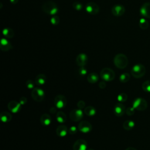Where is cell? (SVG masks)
<instances>
[{
    "label": "cell",
    "mask_w": 150,
    "mask_h": 150,
    "mask_svg": "<svg viewBox=\"0 0 150 150\" xmlns=\"http://www.w3.org/2000/svg\"><path fill=\"white\" fill-rule=\"evenodd\" d=\"M122 127L125 130H131L135 127V122L132 120H126L124 122Z\"/></svg>",
    "instance_id": "26"
},
{
    "label": "cell",
    "mask_w": 150,
    "mask_h": 150,
    "mask_svg": "<svg viewBox=\"0 0 150 150\" xmlns=\"http://www.w3.org/2000/svg\"><path fill=\"white\" fill-rule=\"evenodd\" d=\"M56 110H57V108H55L54 107H52V108H50V112L51 114H54L56 112Z\"/></svg>",
    "instance_id": "40"
},
{
    "label": "cell",
    "mask_w": 150,
    "mask_h": 150,
    "mask_svg": "<svg viewBox=\"0 0 150 150\" xmlns=\"http://www.w3.org/2000/svg\"><path fill=\"white\" fill-rule=\"evenodd\" d=\"M56 132L57 136L60 137H64L67 135L68 132V129L66 125H60L57 127Z\"/></svg>",
    "instance_id": "18"
},
{
    "label": "cell",
    "mask_w": 150,
    "mask_h": 150,
    "mask_svg": "<svg viewBox=\"0 0 150 150\" xmlns=\"http://www.w3.org/2000/svg\"><path fill=\"white\" fill-rule=\"evenodd\" d=\"M98 86L101 89H104L106 87V83L105 82V81H100L98 84Z\"/></svg>",
    "instance_id": "39"
},
{
    "label": "cell",
    "mask_w": 150,
    "mask_h": 150,
    "mask_svg": "<svg viewBox=\"0 0 150 150\" xmlns=\"http://www.w3.org/2000/svg\"><path fill=\"white\" fill-rule=\"evenodd\" d=\"M125 106L121 103H117L115 104L114 108V112L116 116L121 117L125 112Z\"/></svg>",
    "instance_id": "16"
},
{
    "label": "cell",
    "mask_w": 150,
    "mask_h": 150,
    "mask_svg": "<svg viewBox=\"0 0 150 150\" xmlns=\"http://www.w3.org/2000/svg\"><path fill=\"white\" fill-rule=\"evenodd\" d=\"M125 150H137V149L134 147H128Z\"/></svg>",
    "instance_id": "42"
},
{
    "label": "cell",
    "mask_w": 150,
    "mask_h": 150,
    "mask_svg": "<svg viewBox=\"0 0 150 150\" xmlns=\"http://www.w3.org/2000/svg\"><path fill=\"white\" fill-rule=\"evenodd\" d=\"M142 88L144 91L150 93V80L145 81L142 84Z\"/></svg>",
    "instance_id": "29"
},
{
    "label": "cell",
    "mask_w": 150,
    "mask_h": 150,
    "mask_svg": "<svg viewBox=\"0 0 150 150\" xmlns=\"http://www.w3.org/2000/svg\"><path fill=\"white\" fill-rule=\"evenodd\" d=\"M111 12L114 16H121L125 13V8L121 4L114 5L111 8Z\"/></svg>",
    "instance_id": "11"
},
{
    "label": "cell",
    "mask_w": 150,
    "mask_h": 150,
    "mask_svg": "<svg viewBox=\"0 0 150 150\" xmlns=\"http://www.w3.org/2000/svg\"><path fill=\"white\" fill-rule=\"evenodd\" d=\"M132 107L137 110L144 111L148 107V103L144 98H137L132 103Z\"/></svg>",
    "instance_id": "6"
},
{
    "label": "cell",
    "mask_w": 150,
    "mask_h": 150,
    "mask_svg": "<svg viewBox=\"0 0 150 150\" xmlns=\"http://www.w3.org/2000/svg\"><path fill=\"white\" fill-rule=\"evenodd\" d=\"M88 62V57L85 53H80L76 59V62L79 67L84 66Z\"/></svg>",
    "instance_id": "14"
},
{
    "label": "cell",
    "mask_w": 150,
    "mask_h": 150,
    "mask_svg": "<svg viewBox=\"0 0 150 150\" xmlns=\"http://www.w3.org/2000/svg\"><path fill=\"white\" fill-rule=\"evenodd\" d=\"M2 34L5 38L11 39L14 36V31L10 28H5L2 30Z\"/></svg>",
    "instance_id": "22"
},
{
    "label": "cell",
    "mask_w": 150,
    "mask_h": 150,
    "mask_svg": "<svg viewBox=\"0 0 150 150\" xmlns=\"http://www.w3.org/2000/svg\"><path fill=\"white\" fill-rule=\"evenodd\" d=\"M47 77L44 74H39L35 77V83L38 86H42L46 83Z\"/></svg>",
    "instance_id": "20"
},
{
    "label": "cell",
    "mask_w": 150,
    "mask_h": 150,
    "mask_svg": "<svg viewBox=\"0 0 150 150\" xmlns=\"http://www.w3.org/2000/svg\"><path fill=\"white\" fill-rule=\"evenodd\" d=\"M40 123L45 126L49 125L52 122V118L49 114H44L42 115L40 118Z\"/></svg>",
    "instance_id": "19"
},
{
    "label": "cell",
    "mask_w": 150,
    "mask_h": 150,
    "mask_svg": "<svg viewBox=\"0 0 150 150\" xmlns=\"http://www.w3.org/2000/svg\"><path fill=\"white\" fill-rule=\"evenodd\" d=\"M0 48L2 51H8L12 49V45L6 38H2L1 40Z\"/></svg>",
    "instance_id": "17"
},
{
    "label": "cell",
    "mask_w": 150,
    "mask_h": 150,
    "mask_svg": "<svg viewBox=\"0 0 150 150\" xmlns=\"http://www.w3.org/2000/svg\"><path fill=\"white\" fill-rule=\"evenodd\" d=\"M77 105L78 108H80V109L82 110V109H83L86 107V103L84 101L80 100V101H78Z\"/></svg>",
    "instance_id": "37"
},
{
    "label": "cell",
    "mask_w": 150,
    "mask_h": 150,
    "mask_svg": "<svg viewBox=\"0 0 150 150\" xmlns=\"http://www.w3.org/2000/svg\"><path fill=\"white\" fill-rule=\"evenodd\" d=\"M100 77L105 81H110L114 79L115 73L111 69L105 67L101 70Z\"/></svg>",
    "instance_id": "4"
},
{
    "label": "cell",
    "mask_w": 150,
    "mask_h": 150,
    "mask_svg": "<svg viewBox=\"0 0 150 150\" xmlns=\"http://www.w3.org/2000/svg\"><path fill=\"white\" fill-rule=\"evenodd\" d=\"M78 129L84 134L90 132L92 129V125L90 122L87 121H82L78 125Z\"/></svg>",
    "instance_id": "10"
},
{
    "label": "cell",
    "mask_w": 150,
    "mask_h": 150,
    "mask_svg": "<svg viewBox=\"0 0 150 150\" xmlns=\"http://www.w3.org/2000/svg\"><path fill=\"white\" fill-rule=\"evenodd\" d=\"M56 118L58 122L64 123L66 121V115L63 111H59L56 113Z\"/></svg>",
    "instance_id": "24"
},
{
    "label": "cell",
    "mask_w": 150,
    "mask_h": 150,
    "mask_svg": "<svg viewBox=\"0 0 150 150\" xmlns=\"http://www.w3.org/2000/svg\"><path fill=\"white\" fill-rule=\"evenodd\" d=\"M26 86L29 89H33L35 88V83L31 80H28L26 82Z\"/></svg>",
    "instance_id": "34"
},
{
    "label": "cell",
    "mask_w": 150,
    "mask_h": 150,
    "mask_svg": "<svg viewBox=\"0 0 150 150\" xmlns=\"http://www.w3.org/2000/svg\"><path fill=\"white\" fill-rule=\"evenodd\" d=\"M86 12L90 15H96L99 12L100 8L98 5L95 2H88L85 6Z\"/></svg>",
    "instance_id": "9"
},
{
    "label": "cell",
    "mask_w": 150,
    "mask_h": 150,
    "mask_svg": "<svg viewBox=\"0 0 150 150\" xmlns=\"http://www.w3.org/2000/svg\"><path fill=\"white\" fill-rule=\"evenodd\" d=\"M135 109L133 107H129L127 108L125 112L128 115L131 116V115H134V114L135 113Z\"/></svg>",
    "instance_id": "33"
},
{
    "label": "cell",
    "mask_w": 150,
    "mask_h": 150,
    "mask_svg": "<svg viewBox=\"0 0 150 150\" xmlns=\"http://www.w3.org/2000/svg\"><path fill=\"white\" fill-rule=\"evenodd\" d=\"M87 81L90 83H96L98 80V76L96 73H90L87 77Z\"/></svg>",
    "instance_id": "25"
},
{
    "label": "cell",
    "mask_w": 150,
    "mask_h": 150,
    "mask_svg": "<svg viewBox=\"0 0 150 150\" xmlns=\"http://www.w3.org/2000/svg\"><path fill=\"white\" fill-rule=\"evenodd\" d=\"M21 106L22 105L19 103V102L15 100L11 101L8 104V110H9V111L13 113L18 112L21 108Z\"/></svg>",
    "instance_id": "13"
},
{
    "label": "cell",
    "mask_w": 150,
    "mask_h": 150,
    "mask_svg": "<svg viewBox=\"0 0 150 150\" xmlns=\"http://www.w3.org/2000/svg\"><path fill=\"white\" fill-rule=\"evenodd\" d=\"M128 98V96L127 94L124 93H120V94L118 95L117 99L119 102H125V101H127Z\"/></svg>",
    "instance_id": "30"
},
{
    "label": "cell",
    "mask_w": 150,
    "mask_h": 150,
    "mask_svg": "<svg viewBox=\"0 0 150 150\" xmlns=\"http://www.w3.org/2000/svg\"><path fill=\"white\" fill-rule=\"evenodd\" d=\"M139 26L142 29H146L149 26V23L146 19L141 18L139 21Z\"/></svg>",
    "instance_id": "27"
},
{
    "label": "cell",
    "mask_w": 150,
    "mask_h": 150,
    "mask_svg": "<svg viewBox=\"0 0 150 150\" xmlns=\"http://www.w3.org/2000/svg\"><path fill=\"white\" fill-rule=\"evenodd\" d=\"M42 10L45 13L53 16L57 14L59 9L55 2L52 1H47L42 4Z\"/></svg>",
    "instance_id": "1"
},
{
    "label": "cell",
    "mask_w": 150,
    "mask_h": 150,
    "mask_svg": "<svg viewBox=\"0 0 150 150\" xmlns=\"http://www.w3.org/2000/svg\"><path fill=\"white\" fill-rule=\"evenodd\" d=\"M87 73V69L84 67V66H83V67H80V69H79V74L81 76H85Z\"/></svg>",
    "instance_id": "35"
},
{
    "label": "cell",
    "mask_w": 150,
    "mask_h": 150,
    "mask_svg": "<svg viewBox=\"0 0 150 150\" xmlns=\"http://www.w3.org/2000/svg\"><path fill=\"white\" fill-rule=\"evenodd\" d=\"M31 96L32 98L38 102L42 101L45 97V91L40 87H35L32 89L31 92Z\"/></svg>",
    "instance_id": "5"
},
{
    "label": "cell",
    "mask_w": 150,
    "mask_h": 150,
    "mask_svg": "<svg viewBox=\"0 0 150 150\" xmlns=\"http://www.w3.org/2000/svg\"><path fill=\"white\" fill-rule=\"evenodd\" d=\"M73 149V150H87V143L83 139H79L74 143Z\"/></svg>",
    "instance_id": "12"
},
{
    "label": "cell",
    "mask_w": 150,
    "mask_h": 150,
    "mask_svg": "<svg viewBox=\"0 0 150 150\" xmlns=\"http://www.w3.org/2000/svg\"><path fill=\"white\" fill-rule=\"evenodd\" d=\"M78 128L75 126H71L68 129V132L70 134H75L77 131Z\"/></svg>",
    "instance_id": "36"
},
{
    "label": "cell",
    "mask_w": 150,
    "mask_h": 150,
    "mask_svg": "<svg viewBox=\"0 0 150 150\" xmlns=\"http://www.w3.org/2000/svg\"><path fill=\"white\" fill-rule=\"evenodd\" d=\"M131 73L134 77L137 79L141 78L145 74L146 69L143 64L138 63L132 67Z\"/></svg>",
    "instance_id": "3"
},
{
    "label": "cell",
    "mask_w": 150,
    "mask_h": 150,
    "mask_svg": "<svg viewBox=\"0 0 150 150\" xmlns=\"http://www.w3.org/2000/svg\"><path fill=\"white\" fill-rule=\"evenodd\" d=\"M84 112L87 116L92 117V116H94L96 115V110L94 107H93L91 105H89V106H87L84 108Z\"/></svg>",
    "instance_id": "21"
},
{
    "label": "cell",
    "mask_w": 150,
    "mask_h": 150,
    "mask_svg": "<svg viewBox=\"0 0 150 150\" xmlns=\"http://www.w3.org/2000/svg\"><path fill=\"white\" fill-rule=\"evenodd\" d=\"M87 150H94V149H93V148H89V149H87Z\"/></svg>",
    "instance_id": "43"
},
{
    "label": "cell",
    "mask_w": 150,
    "mask_h": 150,
    "mask_svg": "<svg viewBox=\"0 0 150 150\" xmlns=\"http://www.w3.org/2000/svg\"><path fill=\"white\" fill-rule=\"evenodd\" d=\"M139 11L141 15L150 19V2H145L143 4Z\"/></svg>",
    "instance_id": "15"
},
{
    "label": "cell",
    "mask_w": 150,
    "mask_h": 150,
    "mask_svg": "<svg viewBox=\"0 0 150 150\" xmlns=\"http://www.w3.org/2000/svg\"><path fill=\"white\" fill-rule=\"evenodd\" d=\"M60 22V18L57 15H53L50 18V23L53 25H57Z\"/></svg>",
    "instance_id": "31"
},
{
    "label": "cell",
    "mask_w": 150,
    "mask_h": 150,
    "mask_svg": "<svg viewBox=\"0 0 150 150\" xmlns=\"http://www.w3.org/2000/svg\"><path fill=\"white\" fill-rule=\"evenodd\" d=\"M0 118L2 122H8L12 120V115L7 111H3L0 114Z\"/></svg>",
    "instance_id": "23"
},
{
    "label": "cell",
    "mask_w": 150,
    "mask_h": 150,
    "mask_svg": "<svg viewBox=\"0 0 150 150\" xmlns=\"http://www.w3.org/2000/svg\"><path fill=\"white\" fill-rule=\"evenodd\" d=\"M19 102V103H20L22 105H24V104H25L26 103V102H27V98H26L25 97L23 96V97H22L20 98Z\"/></svg>",
    "instance_id": "38"
},
{
    "label": "cell",
    "mask_w": 150,
    "mask_h": 150,
    "mask_svg": "<svg viewBox=\"0 0 150 150\" xmlns=\"http://www.w3.org/2000/svg\"><path fill=\"white\" fill-rule=\"evenodd\" d=\"M119 79L121 83H127L130 79V75L128 73H124L120 75Z\"/></svg>",
    "instance_id": "28"
},
{
    "label": "cell",
    "mask_w": 150,
    "mask_h": 150,
    "mask_svg": "<svg viewBox=\"0 0 150 150\" xmlns=\"http://www.w3.org/2000/svg\"><path fill=\"white\" fill-rule=\"evenodd\" d=\"M73 8L76 11H81L83 8V5L81 2L76 1L73 4Z\"/></svg>",
    "instance_id": "32"
},
{
    "label": "cell",
    "mask_w": 150,
    "mask_h": 150,
    "mask_svg": "<svg viewBox=\"0 0 150 150\" xmlns=\"http://www.w3.org/2000/svg\"><path fill=\"white\" fill-rule=\"evenodd\" d=\"M114 63L117 68L122 69L127 66L128 64V59L124 54L119 53L115 56L114 58Z\"/></svg>",
    "instance_id": "2"
},
{
    "label": "cell",
    "mask_w": 150,
    "mask_h": 150,
    "mask_svg": "<svg viewBox=\"0 0 150 150\" xmlns=\"http://www.w3.org/2000/svg\"><path fill=\"white\" fill-rule=\"evenodd\" d=\"M67 100L64 96L59 94L55 97L54 100V104L55 107L58 109L64 108L66 105Z\"/></svg>",
    "instance_id": "7"
},
{
    "label": "cell",
    "mask_w": 150,
    "mask_h": 150,
    "mask_svg": "<svg viewBox=\"0 0 150 150\" xmlns=\"http://www.w3.org/2000/svg\"><path fill=\"white\" fill-rule=\"evenodd\" d=\"M83 114L84 112L82 111L81 109H73L70 112V118L72 121L77 122L82 119L83 117Z\"/></svg>",
    "instance_id": "8"
},
{
    "label": "cell",
    "mask_w": 150,
    "mask_h": 150,
    "mask_svg": "<svg viewBox=\"0 0 150 150\" xmlns=\"http://www.w3.org/2000/svg\"><path fill=\"white\" fill-rule=\"evenodd\" d=\"M10 2L12 4H16L18 2V0H10Z\"/></svg>",
    "instance_id": "41"
}]
</instances>
